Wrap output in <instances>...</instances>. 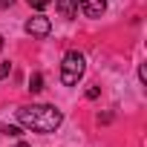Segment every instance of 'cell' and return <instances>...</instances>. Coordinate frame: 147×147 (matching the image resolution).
I'll return each mask as SVG.
<instances>
[{
    "label": "cell",
    "mask_w": 147,
    "mask_h": 147,
    "mask_svg": "<svg viewBox=\"0 0 147 147\" xmlns=\"http://www.w3.org/2000/svg\"><path fill=\"white\" fill-rule=\"evenodd\" d=\"M18 121L26 130H35V133H55L63 121V113L52 104H32V107L18 110Z\"/></svg>",
    "instance_id": "cell-1"
},
{
    "label": "cell",
    "mask_w": 147,
    "mask_h": 147,
    "mask_svg": "<svg viewBox=\"0 0 147 147\" xmlns=\"http://www.w3.org/2000/svg\"><path fill=\"white\" fill-rule=\"evenodd\" d=\"M87 72V58L81 52H66L63 61H61V84L66 87H75Z\"/></svg>",
    "instance_id": "cell-2"
},
{
    "label": "cell",
    "mask_w": 147,
    "mask_h": 147,
    "mask_svg": "<svg viewBox=\"0 0 147 147\" xmlns=\"http://www.w3.org/2000/svg\"><path fill=\"white\" fill-rule=\"evenodd\" d=\"M26 35H32V38H46L49 32H52V23H49V18H43V15H35V18H29L26 20Z\"/></svg>",
    "instance_id": "cell-3"
},
{
    "label": "cell",
    "mask_w": 147,
    "mask_h": 147,
    "mask_svg": "<svg viewBox=\"0 0 147 147\" xmlns=\"http://www.w3.org/2000/svg\"><path fill=\"white\" fill-rule=\"evenodd\" d=\"M78 9L87 18H101L107 12V0H78Z\"/></svg>",
    "instance_id": "cell-4"
},
{
    "label": "cell",
    "mask_w": 147,
    "mask_h": 147,
    "mask_svg": "<svg viewBox=\"0 0 147 147\" xmlns=\"http://www.w3.org/2000/svg\"><path fill=\"white\" fill-rule=\"evenodd\" d=\"M52 3H55L58 15L66 18V20H72V18L78 15V0H52Z\"/></svg>",
    "instance_id": "cell-5"
},
{
    "label": "cell",
    "mask_w": 147,
    "mask_h": 147,
    "mask_svg": "<svg viewBox=\"0 0 147 147\" xmlns=\"http://www.w3.org/2000/svg\"><path fill=\"white\" fill-rule=\"evenodd\" d=\"M40 90H43V75L35 72V75L29 78V92H40Z\"/></svg>",
    "instance_id": "cell-6"
},
{
    "label": "cell",
    "mask_w": 147,
    "mask_h": 147,
    "mask_svg": "<svg viewBox=\"0 0 147 147\" xmlns=\"http://www.w3.org/2000/svg\"><path fill=\"white\" fill-rule=\"evenodd\" d=\"M26 3H29L32 9H38V12H40V9H46V6L52 3V0H26Z\"/></svg>",
    "instance_id": "cell-7"
},
{
    "label": "cell",
    "mask_w": 147,
    "mask_h": 147,
    "mask_svg": "<svg viewBox=\"0 0 147 147\" xmlns=\"http://www.w3.org/2000/svg\"><path fill=\"white\" fill-rule=\"evenodd\" d=\"M3 133H6V136H12V138H18V136H23V133H20V127H6Z\"/></svg>",
    "instance_id": "cell-8"
},
{
    "label": "cell",
    "mask_w": 147,
    "mask_h": 147,
    "mask_svg": "<svg viewBox=\"0 0 147 147\" xmlns=\"http://www.w3.org/2000/svg\"><path fill=\"white\" fill-rule=\"evenodd\" d=\"M9 72H12V63H0V81H3Z\"/></svg>",
    "instance_id": "cell-9"
},
{
    "label": "cell",
    "mask_w": 147,
    "mask_h": 147,
    "mask_svg": "<svg viewBox=\"0 0 147 147\" xmlns=\"http://www.w3.org/2000/svg\"><path fill=\"white\" fill-rule=\"evenodd\" d=\"M98 95H101V90H98V87H90V90H87V98H90V101H92V98H98Z\"/></svg>",
    "instance_id": "cell-10"
},
{
    "label": "cell",
    "mask_w": 147,
    "mask_h": 147,
    "mask_svg": "<svg viewBox=\"0 0 147 147\" xmlns=\"http://www.w3.org/2000/svg\"><path fill=\"white\" fill-rule=\"evenodd\" d=\"M138 78H141V84H147V66H144V63L138 66Z\"/></svg>",
    "instance_id": "cell-11"
},
{
    "label": "cell",
    "mask_w": 147,
    "mask_h": 147,
    "mask_svg": "<svg viewBox=\"0 0 147 147\" xmlns=\"http://www.w3.org/2000/svg\"><path fill=\"white\" fill-rule=\"evenodd\" d=\"M98 121H101V124H110V121H113V113H104V115H98Z\"/></svg>",
    "instance_id": "cell-12"
},
{
    "label": "cell",
    "mask_w": 147,
    "mask_h": 147,
    "mask_svg": "<svg viewBox=\"0 0 147 147\" xmlns=\"http://www.w3.org/2000/svg\"><path fill=\"white\" fill-rule=\"evenodd\" d=\"M12 3H15V0H0V9H9Z\"/></svg>",
    "instance_id": "cell-13"
},
{
    "label": "cell",
    "mask_w": 147,
    "mask_h": 147,
    "mask_svg": "<svg viewBox=\"0 0 147 147\" xmlns=\"http://www.w3.org/2000/svg\"><path fill=\"white\" fill-rule=\"evenodd\" d=\"M15 147H29V144H26V141H18V144H15Z\"/></svg>",
    "instance_id": "cell-14"
},
{
    "label": "cell",
    "mask_w": 147,
    "mask_h": 147,
    "mask_svg": "<svg viewBox=\"0 0 147 147\" xmlns=\"http://www.w3.org/2000/svg\"><path fill=\"white\" fill-rule=\"evenodd\" d=\"M0 49H3V38H0Z\"/></svg>",
    "instance_id": "cell-15"
}]
</instances>
